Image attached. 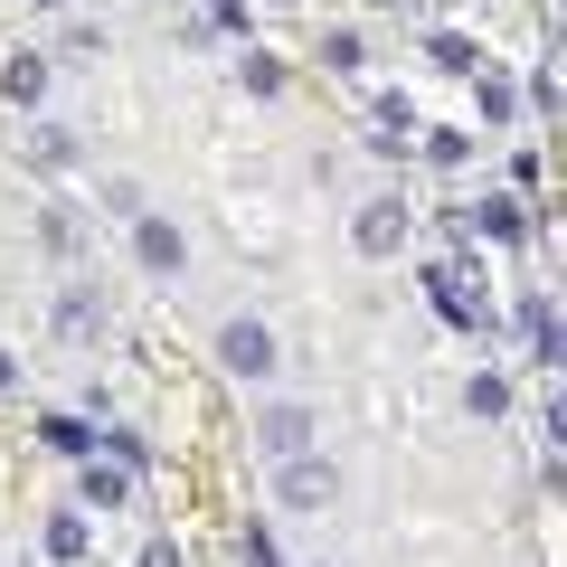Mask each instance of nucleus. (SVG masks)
<instances>
[{
    "instance_id": "obj_2",
    "label": "nucleus",
    "mask_w": 567,
    "mask_h": 567,
    "mask_svg": "<svg viewBox=\"0 0 567 567\" xmlns=\"http://www.w3.org/2000/svg\"><path fill=\"white\" fill-rule=\"evenodd\" d=\"M256 435H265V454H275V464L312 454V416H303V406H265V416H256Z\"/></svg>"
},
{
    "instance_id": "obj_12",
    "label": "nucleus",
    "mask_w": 567,
    "mask_h": 567,
    "mask_svg": "<svg viewBox=\"0 0 567 567\" xmlns=\"http://www.w3.org/2000/svg\"><path fill=\"white\" fill-rule=\"evenodd\" d=\"M10 379H20V369H10V350H0V398H10Z\"/></svg>"
},
{
    "instance_id": "obj_7",
    "label": "nucleus",
    "mask_w": 567,
    "mask_h": 567,
    "mask_svg": "<svg viewBox=\"0 0 567 567\" xmlns=\"http://www.w3.org/2000/svg\"><path fill=\"white\" fill-rule=\"evenodd\" d=\"M48 558H58V567L85 558V520H76V511H58V520H48Z\"/></svg>"
},
{
    "instance_id": "obj_6",
    "label": "nucleus",
    "mask_w": 567,
    "mask_h": 567,
    "mask_svg": "<svg viewBox=\"0 0 567 567\" xmlns=\"http://www.w3.org/2000/svg\"><path fill=\"white\" fill-rule=\"evenodd\" d=\"M398 237H406V208H398V199L360 208V246H369V256H388V246H398Z\"/></svg>"
},
{
    "instance_id": "obj_10",
    "label": "nucleus",
    "mask_w": 567,
    "mask_h": 567,
    "mask_svg": "<svg viewBox=\"0 0 567 567\" xmlns=\"http://www.w3.org/2000/svg\"><path fill=\"white\" fill-rule=\"evenodd\" d=\"M142 567H181V548H171V539H152V548H142Z\"/></svg>"
},
{
    "instance_id": "obj_3",
    "label": "nucleus",
    "mask_w": 567,
    "mask_h": 567,
    "mask_svg": "<svg viewBox=\"0 0 567 567\" xmlns=\"http://www.w3.org/2000/svg\"><path fill=\"white\" fill-rule=\"evenodd\" d=\"M133 256L152 265V275H181V227L171 218H133Z\"/></svg>"
},
{
    "instance_id": "obj_1",
    "label": "nucleus",
    "mask_w": 567,
    "mask_h": 567,
    "mask_svg": "<svg viewBox=\"0 0 567 567\" xmlns=\"http://www.w3.org/2000/svg\"><path fill=\"white\" fill-rule=\"evenodd\" d=\"M218 360L237 369V379H265V369H275V331H265V322H227L218 331Z\"/></svg>"
},
{
    "instance_id": "obj_8",
    "label": "nucleus",
    "mask_w": 567,
    "mask_h": 567,
    "mask_svg": "<svg viewBox=\"0 0 567 567\" xmlns=\"http://www.w3.org/2000/svg\"><path fill=\"white\" fill-rule=\"evenodd\" d=\"M85 502H95V511H114V502H133V483H123V464H95V473H85Z\"/></svg>"
},
{
    "instance_id": "obj_4",
    "label": "nucleus",
    "mask_w": 567,
    "mask_h": 567,
    "mask_svg": "<svg viewBox=\"0 0 567 567\" xmlns=\"http://www.w3.org/2000/svg\"><path fill=\"white\" fill-rule=\"evenodd\" d=\"M284 502H293V511H322V502H331V464L293 454V464H284Z\"/></svg>"
},
{
    "instance_id": "obj_11",
    "label": "nucleus",
    "mask_w": 567,
    "mask_h": 567,
    "mask_svg": "<svg viewBox=\"0 0 567 567\" xmlns=\"http://www.w3.org/2000/svg\"><path fill=\"white\" fill-rule=\"evenodd\" d=\"M548 435H558V445H567V398H558V406H548Z\"/></svg>"
},
{
    "instance_id": "obj_9",
    "label": "nucleus",
    "mask_w": 567,
    "mask_h": 567,
    "mask_svg": "<svg viewBox=\"0 0 567 567\" xmlns=\"http://www.w3.org/2000/svg\"><path fill=\"white\" fill-rule=\"evenodd\" d=\"M48 445H58V454H85V445H95V425H85V416H48Z\"/></svg>"
},
{
    "instance_id": "obj_5",
    "label": "nucleus",
    "mask_w": 567,
    "mask_h": 567,
    "mask_svg": "<svg viewBox=\"0 0 567 567\" xmlns=\"http://www.w3.org/2000/svg\"><path fill=\"white\" fill-rule=\"evenodd\" d=\"M0 95H10V104H39L48 95V58H39V48H20V58L0 66Z\"/></svg>"
}]
</instances>
